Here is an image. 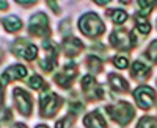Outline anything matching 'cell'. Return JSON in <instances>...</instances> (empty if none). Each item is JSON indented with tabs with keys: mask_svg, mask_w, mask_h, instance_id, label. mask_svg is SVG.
I'll return each mask as SVG.
<instances>
[{
	"mask_svg": "<svg viewBox=\"0 0 157 128\" xmlns=\"http://www.w3.org/2000/svg\"><path fill=\"white\" fill-rule=\"evenodd\" d=\"M78 27H80L83 34H86L90 37L101 36L104 31H105V27H104L102 20L94 14V12H88V14L82 16L80 22H78Z\"/></svg>",
	"mask_w": 157,
	"mask_h": 128,
	"instance_id": "6da1fadb",
	"label": "cell"
},
{
	"mask_svg": "<svg viewBox=\"0 0 157 128\" xmlns=\"http://www.w3.org/2000/svg\"><path fill=\"white\" fill-rule=\"evenodd\" d=\"M107 112H109V116L113 120H116L118 123H121V125L129 123L130 120H132L134 114H135L132 105H129L127 101H118L116 105H109L107 106Z\"/></svg>",
	"mask_w": 157,
	"mask_h": 128,
	"instance_id": "7a4b0ae2",
	"label": "cell"
},
{
	"mask_svg": "<svg viewBox=\"0 0 157 128\" xmlns=\"http://www.w3.org/2000/svg\"><path fill=\"white\" fill-rule=\"evenodd\" d=\"M61 105V98L54 94V92H46L41 95V100H39V106H41V114L44 117H52L54 114L58 111Z\"/></svg>",
	"mask_w": 157,
	"mask_h": 128,
	"instance_id": "3957f363",
	"label": "cell"
},
{
	"mask_svg": "<svg viewBox=\"0 0 157 128\" xmlns=\"http://www.w3.org/2000/svg\"><path fill=\"white\" fill-rule=\"evenodd\" d=\"M134 97L137 100V105L143 109H149L154 103V100H155V92H154V89L148 87V86H140L135 89V92H134Z\"/></svg>",
	"mask_w": 157,
	"mask_h": 128,
	"instance_id": "277c9868",
	"label": "cell"
},
{
	"mask_svg": "<svg viewBox=\"0 0 157 128\" xmlns=\"http://www.w3.org/2000/svg\"><path fill=\"white\" fill-rule=\"evenodd\" d=\"M13 53L17 55V56H21V58H24V59L32 61V59H35L36 55H38V48H36V45H33V44H30V42H27V41L17 39V41L14 42V45H13Z\"/></svg>",
	"mask_w": 157,
	"mask_h": 128,
	"instance_id": "5b68a950",
	"label": "cell"
},
{
	"mask_svg": "<svg viewBox=\"0 0 157 128\" xmlns=\"http://www.w3.org/2000/svg\"><path fill=\"white\" fill-rule=\"evenodd\" d=\"M110 44L116 48H130L135 44L134 34H130L124 30H116L110 34Z\"/></svg>",
	"mask_w": 157,
	"mask_h": 128,
	"instance_id": "8992f818",
	"label": "cell"
},
{
	"mask_svg": "<svg viewBox=\"0 0 157 128\" xmlns=\"http://www.w3.org/2000/svg\"><path fill=\"white\" fill-rule=\"evenodd\" d=\"M14 101H16V106L21 111V114L24 116H30L32 112V97L27 91H24L21 87L14 89Z\"/></svg>",
	"mask_w": 157,
	"mask_h": 128,
	"instance_id": "52a82bcc",
	"label": "cell"
},
{
	"mask_svg": "<svg viewBox=\"0 0 157 128\" xmlns=\"http://www.w3.org/2000/svg\"><path fill=\"white\" fill-rule=\"evenodd\" d=\"M30 33L35 36H44L49 33L47 27V17L44 12H38L30 19Z\"/></svg>",
	"mask_w": 157,
	"mask_h": 128,
	"instance_id": "ba28073f",
	"label": "cell"
},
{
	"mask_svg": "<svg viewBox=\"0 0 157 128\" xmlns=\"http://www.w3.org/2000/svg\"><path fill=\"white\" fill-rule=\"evenodd\" d=\"M75 73H77L75 64L69 62L68 66L63 69V72L55 76V81H57V84L61 86V87H69L71 83H72V80H74V76H75Z\"/></svg>",
	"mask_w": 157,
	"mask_h": 128,
	"instance_id": "9c48e42d",
	"label": "cell"
},
{
	"mask_svg": "<svg viewBox=\"0 0 157 128\" xmlns=\"http://www.w3.org/2000/svg\"><path fill=\"white\" fill-rule=\"evenodd\" d=\"M25 75H27V69L22 64H16V66H11L3 72V83L6 84L8 81H13V80H21Z\"/></svg>",
	"mask_w": 157,
	"mask_h": 128,
	"instance_id": "30bf717a",
	"label": "cell"
},
{
	"mask_svg": "<svg viewBox=\"0 0 157 128\" xmlns=\"http://www.w3.org/2000/svg\"><path fill=\"white\" fill-rule=\"evenodd\" d=\"M83 125L86 128H107V123L101 116L99 111H93L83 119Z\"/></svg>",
	"mask_w": 157,
	"mask_h": 128,
	"instance_id": "8fae6325",
	"label": "cell"
},
{
	"mask_svg": "<svg viewBox=\"0 0 157 128\" xmlns=\"http://www.w3.org/2000/svg\"><path fill=\"white\" fill-rule=\"evenodd\" d=\"M82 48H83V44H82L80 39H77V37H68V39H64V42H63V50L68 56L77 55Z\"/></svg>",
	"mask_w": 157,
	"mask_h": 128,
	"instance_id": "7c38bea8",
	"label": "cell"
},
{
	"mask_svg": "<svg viewBox=\"0 0 157 128\" xmlns=\"http://www.w3.org/2000/svg\"><path fill=\"white\" fill-rule=\"evenodd\" d=\"M151 73V69L141 61H135L132 66V76L137 80H146Z\"/></svg>",
	"mask_w": 157,
	"mask_h": 128,
	"instance_id": "4fadbf2b",
	"label": "cell"
},
{
	"mask_svg": "<svg viewBox=\"0 0 157 128\" xmlns=\"http://www.w3.org/2000/svg\"><path fill=\"white\" fill-rule=\"evenodd\" d=\"M109 81H110V86L115 89V91H118V92H126L129 89L127 81L123 78V76L116 75V73H110L109 75Z\"/></svg>",
	"mask_w": 157,
	"mask_h": 128,
	"instance_id": "5bb4252c",
	"label": "cell"
},
{
	"mask_svg": "<svg viewBox=\"0 0 157 128\" xmlns=\"http://www.w3.org/2000/svg\"><path fill=\"white\" fill-rule=\"evenodd\" d=\"M3 25H5V30H6V31H11V33L22 28V22H21V19L16 17V16L5 17V19H3Z\"/></svg>",
	"mask_w": 157,
	"mask_h": 128,
	"instance_id": "9a60e30c",
	"label": "cell"
},
{
	"mask_svg": "<svg viewBox=\"0 0 157 128\" xmlns=\"http://www.w3.org/2000/svg\"><path fill=\"white\" fill-rule=\"evenodd\" d=\"M107 14H109V17H112V20L115 23H123V22L127 20V12L123 11V9H112Z\"/></svg>",
	"mask_w": 157,
	"mask_h": 128,
	"instance_id": "2e32d148",
	"label": "cell"
},
{
	"mask_svg": "<svg viewBox=\"0 0 157 128\" xmlns=\"http://www.w3.org/2000/svg\"><path fill=\"white\" fill-rule=\"evenodd\" d=\"M135 23H137V30H138L140 33L148 34V33L151 31V25H149V22H148L145 17H143V16L137 14V17H135Z\"/></svg>",
	"mask_w": 157,
	"mask_h": 128,
	"instance_id": "e0dca14e",
	"label": "cell"
},
{
	"mask_svg": "<svg viewBox=\"0 0 157 128\" xmlns=\"http://www.w3.org/2000/svg\"><path fill=\"white\" fill-rule=\"evenodd\" d=\"M137 128H157V119L155 117H143Z\"/></svg>",
	"mask_w": 157,
	"mask_h": 128,
	"instance_id": "ac0fdd59",
	"label": "cell"
},
{
	"mask_svg": "<svg viewBox=\"0 0 157 128\" xmlns=\"http://www.w3.org/2000/svg\"><path fill=\"white\" fill-rule=\"evenodd\" d=\"M146 56H148L152 62H155V64H157V39H155V41H152V42H151V45L148 47V50H146Z\"/></svg>",
	"mask_w": 157,
	"mask_h": 128,
	"instance_id": "d6986e66",
	"label": "cell"
},
{
	"mask_svg": "<svg viewBox=\"0 0 157 128\" xmlns=\"http://www.w3.org/2000/svg\"><path fill=\"white\" fill-rule=\"evenodd\" d=\"M29 84H30V87H33V89H43V87H46L44 80H43L39 75H33L32 78H30V81H29Z\"/></svg>",
	"mask_w": 157,
	"mask_h": 128,
	"instance_id": "ffe728a7",
	"label": "cell"
},
{
	"mask_svg": "<svg viewBox=\"0 0 157 128\" xmlns=\"http://www.w3.org/2000/svg\"><path fill=\"white\" fill-rule=\"evenodd\" d=\"M88 67H90V70H93V72H101L102 70V64H101V61L96 56H90L88 58Z\"/></svg>",
	"mask_w": 157,
	"mask_h": 128,
	"instance_id": "44dd1931",
	"label": "cell"
},
{
	"mask_svg": "<svg viewBox=\"0 0 157 128\" xmlns=\"http://www.w3.org/2000/svg\"><path fill=\"white\" fill-rule=\"evenodd\" d=\"M113 64H115L118 69H126V67H127V64H129L127 56H123V55L115 56V58H113Z\"/></svg>",
	"mask_w": 157,
	"mask_h": 128,
	"instance_id": "7402d4cb",
	"label": "cell"
},
{
	"mask_svg": "<svg viewBox=\"0 0 157 128\" xmlns=\"http://www.w3.org/2000/svg\"><path fill=\"white\" fill-rule=\"evenodd\" d=\"M14 128H27V126L22 125V123H16V125H14Z\"/></svg>",
	"mask_w": 157,
	"mask_h": 128,
	"instance_id": "603a6c76",
	"label": "cell"
},
{
	"mask_svg": "<svg viewBox=\"0 0 157 128\" xmlns=\"http://www.w3.org/2000/svg\"><path fill=\"white\" fill-rule=\"evenodd\" d=\"M36 128H49V126H46V125H38Z\"/></svg>",
	"mask_w": 157,
	"mask_h": 128,
	"instance_id": "cb8c5ba5",
	"label": "cell"
}]
</instances>
